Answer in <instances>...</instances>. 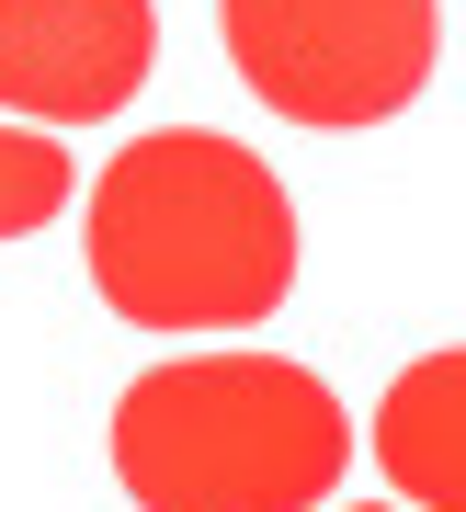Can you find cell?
Masks as SVG:
<instances>
[{
	"instance_id": "obj_7",
	"label": "cell",
	"mask_w": 466,
	"mask_h": 512,
	"mask_svg": "<svg viewBox=\"0 0 466 512\" xmlns=\"http://www.w3.org/2000/svg\"><path fill=\"white\" fill-rule=\"evenodd\" d=\"M353 512H410V501H353Z\"/></svg>"
},
{
	"instance_id": "obj_4",
	"label": "cell",
	"mask_w": 466,
	"mask_h": 512,
	"mask_svg": "<svg viewBox=\"0 0 466 512\" xmlns=\"http://www.w3.org/2000/svg\"><path fill=\"white\" fill-rule=\"evenodd\" d=\"M160 12L148 0H0V114L12 126H103L148 92Z\"/></svg>"
},
{
	"instance_id": "obj_1",
	"label": "cell",
	"mask_w": 466,
	"mask_h": 512,
	"mask_svg": "<svg viewBox=\"0 0 466 512\" xmlns=\"http://www.w3.org/2000/svg\"><path fill=\"white\" fill-rule=\"evenodd\" d=\"M91 285L137 330H251L296 285V205L239 137H137L91 183Z\"/></svg>"
},
{
	"instance_id": "obj_2",
	"label": "cell",
	"mask_w": 466,
	"mask_h": 512,
	"mask_svg": "<svg viewBox=\"0 0 466 512\" xmlns=\"http://www.w3.org/2000/svg\"><path fill=\"white\" fill-rule=\"evenodd\" d=\"M137 512H319L353 478V410L285 353H182L114 399Z\"/></svg>"
},
{
	"instance_id": "obj_5",
	"label": "cell",
	"mask_w": 466,
	"mask_h": 512,
	"mask_svg": "<svg viewBox=\"0 0 466 512\" xmlns=\"http://www.w3.org/2000/svg\"><path fill=\"white\" fill-rule=\"evenodd\" d=\"M455 387L466 365L455 353H421L410 376H398V399H387V467H398V501L410 512H455Z\"/></svg>"
},
{
	"instance_id": "obj_3",
	"label": "cell",
	"mask_w": 466,
	"mask_h": 512,
	"mask_svg": "<svg viewBox=\"0 0 466 512\" xmlns=\"http://www.w3.org/2000/svg\"><path fill=\"white\" fill-rule=\"evenodd\" d=\"M228 69L251 80L262 114L319 137L387 126L432 80V0H216Z\"/></svg>"
},
{
	"instance_id": "obj_6",
	"label": "cell",
	"mask_w": 466,
	"mask_h": 512,
	"mask_svg": "<svg viewBox=\"0 0 466 512\" xmlns=\"http://www.w3.org/2000/svg\"><path fill=\"white\" fill-rule=\"evenodd\" d=\"M69 205V148L46 126H0V239H35Z\"/></svg>"
}]
</instances>
